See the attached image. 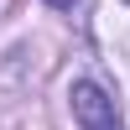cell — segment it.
I'll return each instance as SVG.
<instances>
[{
	"instance_id": "6da1fadb",
	"label": "cell",
	"mask_w": 130,
	"mask_h": 130,
	"mask_svg": "<svg viewBox=\"0 0 130 130\" xmlns=\"http://www.w3.org/2000/svg\"><path fill=\"white\" fill-rule=\"evenodd\" d=\"M73 120H78V130H120V109L99 83L83 78L73 83Z\"/></svg>"
},
{
	"instance_id": "7a4b0ae2",
	"label": "cell",
	"mask_w": 130,
	"mask_h": 130,
	"mask_svg": "<svg viewBox=\"0 0 130 130\" xmlns=\"http://www.w3.org/2000/svg\"><path fill=\"white\" fill-rule=\"evenodd\" d=\"M47 5H57V10H73V5H78V0H47Z\"/></svg>"
}]
</instances>
